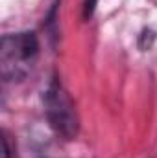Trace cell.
Wrapping results in <instances>:
<instances>
[{
	"instance_id": "1",
	"label": "cell",
	"mask_w": 157,
	"mask_h": 158,
	"mask_svg": "<svg viewBox=\"0 0 157 158\" xmlns=\"http://www.w3.org/2000/svg\"><path fill=\"white\" fill-rule=\"evenodd\" d=\"M37 37L32 31L6 35L0 42V68L4 79L22 77L32 66L30 63L37 55Z\"/></svg>"
},
{
	"instance_id": "2",
	"label": "cell",
	"mask_w": 157,
	"mask_h": 158,
	"mask_svg": "<svg viewBox=\"0 0 157 158\" xmlns=\"http://www.w3.org/2000/svg\"><path fill=\"white\" fill-rule=\"evenodd\" d=\"M44 110L50 127L59 136L72 140L78 134V114L74 103L57 81H52L44 92Z\"/></svg>"
},
{
	"instance_id": "3",
	"label": "cell",
	"mask_w": 157,
	"mask_h": 158,
	"mask_svg": "<svg viewBox=\"0 0 157 158\" xmlns=\"http://www.w3.org/2000/svg\"><path fill=\"white\" fill-rule=\"evenodd\" d=\"M94 6H96V0H85V9H83V17H85V19L92 15Z\"/></svg>"
}]
</instances>
